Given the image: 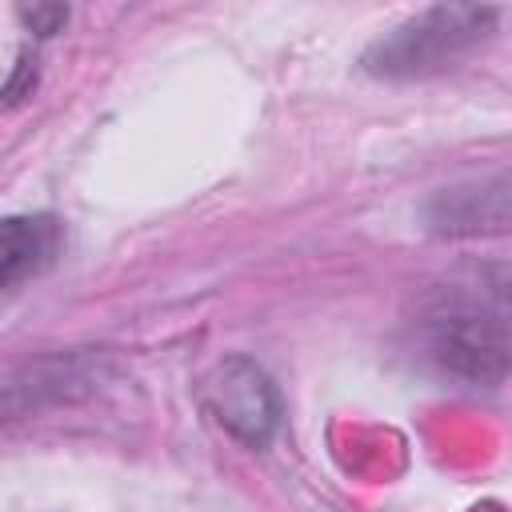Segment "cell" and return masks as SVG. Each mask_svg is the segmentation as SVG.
<instances>
[{
    "label": "cell",
    "instance_id": "1",
    "mask_svg": "<svg viewBox=\"0 0 512 512\" xmlns=\"http://www.w3.org/2000/svg\"><path fill=\"white\" fill-rule=\"evenodd\" d=\"M496 20L500 12L480 4H436L412 12L408 20L392 24L384 36L368 44L360 68L380 80H420L444 72L460 56H468L480 40H488Z\"/></svg>",
    "mask_w": 512,
    "mask_h": 512
},
{
    "label": "cell",
    "instance_id": "2",
    "mask_svg": "<svg viewBox=\"0 0 512 512\" xmlns=\"http://www.w3.org/2000/svg\"><path fill=\"white\" fill-rule=\"evenodd\" d=\"M424 356L456 380L492 384L512 364V332L504 316L476 300H444L424 316Z\"/></svg>",
    "mask_w": 512,
    "mask_h": 512
},
{
    "label": "cell",
    "instance_id": "3",
    "mask_svg": "<svg viewBox=\"0 0 512 512\" xmlns=\"http://www.w3.org/2000/svg\"><path fill=\"white\" fill-rule=\"evenodd\" d=\"M208 416L248 448H264L280 428V392L248 356H224L200 384Z\"/></svg>",
    "mask_w": 512,
    "mask_h": 512
},
{
    "label": "cell",
    "instance_id": "4",
    "mask_svg": "<svg viewBox=\"0 0 512 512\" xmlns=\"http://www.w3.org/2000/svg\"><path fill=\"white\" fill-rule=\"evenodd\" d=\"M424 224L436 236H508L512 232V172L468 180L436 192L424 204Z\"/></svg>",
    "mask_w": 512,
    "mask_h": 512
},
{
    "label": "cell",
    "instance_id": "5",
    "mask_svg": "<svg viewBox=\"0 0 512 512\" xmlns=\"http://www.w3.org/2000/svg\"><path fill=\"white\" fill-rule=\"evenodd\" d=\"M64 232L56 216H8L0 224V284L16 288L28 276H40L60 256Z\"/></svg>",
    "mask_w": 512,
    "mask_h": 512
},
{
    "label": "cell",
    "instance_id": "6",
    "mask_svg": "<svg viewBox=\"0 0 512 512\" xmlns=\"http://www.w3.org/2000/svg\"><path fill=\"white\" fill-rule=\"evenodd\" d=\"M20 20H24L36 36H52V32H60V24L68 20V8H60V4H36V8H20Z\"/></svg>",
    "mask_w": 512,
    "mask_h": 512
}]
</instances>
